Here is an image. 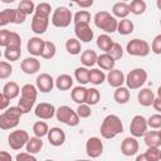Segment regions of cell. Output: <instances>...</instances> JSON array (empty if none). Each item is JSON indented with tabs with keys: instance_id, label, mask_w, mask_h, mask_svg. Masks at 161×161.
Returning <instances> with one entry per match:
<instances>
[{
	"instance_id": "26",
	"label": "cell",
	"mask_w": 161,
	"mask_h": 161,
	"mask_svg": "<svg viewBox=\"0 0 161 161\" xmlns=\"http://www.w3.org/2000/svg\"><path fill=\"white\" fill-rule=\"evenodd\" d=\"M54 86L59 91H68L73 87V78L69 74H60L54 79Z\"/></svg>"
},
{
	"instance_id": "8",
	"label": "cell",
	"mask_w": 161,
	"mask_h": 161,
	"mask_svg": "<svg viewBox=\"0 0 161 161\" xmlns=\"http://www.w3.org/2000/svg\"><path fill=\"white\" fill-rule=\"evenodd\" d=\"M73 21V14L67 6H58L52 14V24L55 28H67Z\"/></svg>"
},
{
	"instance_id": "41",
	"label": "cell",
	"mask_w": 161,
	"mask_h": 161,
	"mask_svg": "<svg viewBox=\"0 0 161 161\" xmlns=\"http://www.w3.org/2000/svg\"><path fill=\"white\" fill-rule=\"evenodd\" d=\"M112 43H113V40L111 39V36L108 34H102L97 38V47L103 52H108Z\"/></svg>"
},
{
	"instance_id": "16",
	"label": "cell",
	"mask_w": 161,
	"mask_h": 161,
	"mask_svg": "<svg viewBox=\"0 0 161 161\" xmlns=\"http://www.w3.org/2000/svg\"><path fill=\"white\" fill-rule=\"evenodd\" d=\"M34 113L40 119H50L55 114V107L52 103L42 102V103L36 104V107L34 109Z\"/></svg>"
},
{
	"instance_id": "54",
	"label": "cell",
	"mask_w": 161,
	"mask_h": 161,
	"mask_svg": "<svg viewBox=\"0 0 161 161\" xmlns=\"http://www.w3.org/2000/svg\"><path fill=\"white\" fill-rule=\"evenodd\" d=\"M160 89L161 88H158V94L155 96V98L152 101V104H151L155 108V111H157V112H161V96H160Z\"/></svg>"
},
{
	"instance_id": "19",
	"label": "cell",
	"mask_w": 161,
	"mask_h": 161,
	"mask_svg": "<svg viewBox=\"0 0 161 161\" xmlns=\"http://www.w3.org/2000/svg\"><path fill=\"white\" fill-rule=\"evenodd\" d=\"M106 80L108 82V84L113 88H117L119 86H123L125 83V74L121 69H111L108 70V74L106 75Z\"/></svg>"
},
{
	"instance_id": "15",
	"label": "cell",
	"mask_w": 161,
	"mask_h": 161,
	"mask_svg": "<svg viewBox=\"0 0 161 161\" xmlns=\"http://www.w3.org/2000/svg\"><path fill=\"white\" fill-rule=\"evenodd\" d=\"M35 87L42 93H49L54 88V79L48 73H42L35 79Z\"/></svg>"
},
{
	"instance_id": "37",
	"label": "cell",
	"mask_w": 161,
	"mask_h": 161,
	"mask_svg": "<svg viewBox=\"0 0 161 161\" xmlns=\"http://www.w3.org/2000/svg\"><path fill=\"white\" fill-rule=\"evenodd\" d=\"M88 74H89V69L87 68V67H78V68H75V70H74V78H75V80L79 83V84H82V86H84V84H87V83H89V80H88Z\"/></svg>"
},
{
	"instance_id": "29",
	"label": "cell",
	"mask_w": 161,
	"mask_h": 161,
	"mask_svg": "<svg viewBox=\"0 0 161 161\" xmlns=\"http://www.w3.org/2000/svg\"><path fill=\"white\" fill-rule=\"evenodd\" d=\"M112 14H113L114 18H119V19L127 18L128 14H130L128 4L125 3V1H118V3L113 4V6H112Z\"/></svg>"
},
{
	"instance_id": "46",
	"label": "cell",
	"mask_w": 161,
	"mask_h": 161,
	"mask_svg": "<svg viewBox=\"0 0 161 161\" xmlns=\"http://www.w3.org/2000/svg\"><path fill=\"white\" fill-rule=\"evenodd\" d=\"M147 127L152 128V130H160L161 128V114L157 112L155 114H151L147 119Z\"/></svg>"
},
{
	"instance_id": "60",
	"label": "cell",
	"mask_w": 161,
	"mask_h": 161,
	"mask_svg": "<svg viewBox=\"0 0 161 161\" xmlns=\"http://www.w3.org/2000/svg\"><path fill=\"white\" fill-rule=\"evenodd\" d=\"M69 1H73V3H75V0H69Z\"/></svg>"
},
{
	"instance_id": "28",
	"label": "cell",
	"mask_w": 161,
	"mask_h": 161,
	"mask_svg": "<svg viewBox=\"0 0 161 161\" xmlns=\"http://www.w3.org/2000/svg\"><path fill=\"white\" fill-rule=\"evenodd\" d=\"M42 148H43V141H42V137H38V136L29 137V140L25 143V151L33 155L40 152Z\"/></svg>"
},
{
	"instance_id": "45",
	"label": "cell",
	"mask_w": 161,
	"mask_h": 161,
	"mask_svg": "<svg viewBox=\"0 0 161 161\" xmlns=\"http://www.w3.org/2000/svg\"><path fill=\"white\" fill-rule=\"evenodd\" d=\"M91 21V14L87 10H79L73 15V23H86L89 24Z\"/></svg>"
},
{
	"instance_id": "58",
	"label": "cell",
	"mask_w": 161,
	"mask_h": 161,
	"mask_svg": "<svg viewBox=\"0 0 161 161\" xmlns=\"http://www.w3.org/2000/svg\"><path fill=\"white\" fill-rule=\"evenodd\" d=\"M1 3H4V4H11V3H14L15 0H0Z\"/></svg>"
},
{
	"instance_id": "35",
	"label": "cell",
	"mask_w": 161,
	"mask_h": 161,
	"mask_svg": "<svg viewBox=\"0 0 161 161\" xmlns=\"http://www.w3.org/2000/svg\"><path fill=\"white\" fill-rule=\"evenodd\" d=\"M128 9L133 15H142L146 11L147 5L143 0H131V3L128 4Z\"/></svg>"
},
{
	"instance_id": "33",
	"label": "cell",
	"mask_w": 161,
	"mask_h": 161,
	"mask_svg": "<svg viewBox=\"0 0 161 161\" xmlns=\"http://www.w3.org/2000/svg\"><path fill=\"white\" fill-rule=\"evenodd\" d=\"M88 80H89V83H92L94 86H101L106 80V74L103 70H101L98 68H93L89 70Z\"/></svg>"
},
{
	"instance_id": "48",
	"label": "cell",
	"mask_w": 161,
	"mask_h": 161,
	"mask_svg": "<svg viewBox=\"0 0 161 161\" xmlns=\"http://www.w3.org/2000/svg\"><path fill=\"white\" fill-rule=\"evenodd\" d=\"M75 112H77V114H78L79 118H88V117L92 114L91 106L87 104V103H80V104H78Z\"/></svg>"
},
{
	"instance_id": "13",
	"label": "cell",
	"mask_w": 161,
	"mask_h": 161,
	"mask_svg": "<svg viewBox=\"0 0 161 161\" xmlns=\"http://www.w3.org/2000/svg\"><path fill=\"white\" fill-rule=\"evenodd\" d=\"M74 34H75V38L83 43H89L94 36L92 28L89 26V24H86V23H75Z\"/></svg>"
},
{
	"instance_id": "17",
	"label": "cell",
	"mask_w": 161,
	"mask_h": 161,
	"mask_svg": "<svg viewBox=\"0 0 161 161\" xmlns=\"http://www.w3.org/2000/svg\"><path fill=\"white\" fill-rule=\"evenodd\" d=\"M47 137L49 143L54 147H59L65 142V132L60 127H52L50 130H48Z\"/></svg>"
},
{
	"instance_id": "32",
	"label": "cell",
	"mask_w": 161,
	"mask_h": 161,
	"mask_svg": "<svg viewBox=\"0 0 161 161\" xmlns=\"http://www.w3.org/2000/svg\"><path fill=\"white\" fill-rule=\"evenodd\" d=\"M133 30H135V25H133L132 20H130L127 18H123L117 23V30L116 31H118L121 35H128Z\"/></svg>"
},
{
	"instance_id": "4",
	"label": "cell",
	"mask_w": 161,
	"mask_h": 161,
	"mask_svg": "<svg viewBox=\"0 0 161 161\" xmlns=\"http://www.w3.org/2000/svg\"><path fill=\"white\" fill-rule=\"evenodd\" d=\"M23 116L20 108L18 106L8 107L0 114V128L1 130H13L19 125L20 117Z\"/></svg>"
},
{
	"instance_id": "14",
	"label": "cell",
	"mask_w": 161,
	"mask_h": 161,
	"mask_svg": "<svg viewBox=\"0 0 161 161\" xmlns=\"http://www.w3.org/2000/svg\"><path fill=\"white\" fill-rule=\"evenodd\" d=\"M138 148H140L138 141H137V138L133 137V136L126 137V138H123V141L121 142V152H122L125 156H127V157L135 156V155L138 152Z\"/></svg>"
},
{
	"instance_id": "50",
	"label": "cell",
	"mask_w": 161,
	"mask_h": 161,
	"mask_svg": "<svg viewBox=\"0 0 161 161\" xmlns=\"http://www.w3.org/2000/svg\"><path fill=\"white\" fill-rule=\"evenodd\" d=\"M150 49H151L155 54H157V55L161 54V34H157V35L153 38Z\"/></svg>"
},
{
	"instance_id": "61",
	"label": "cell",
	"mask_w": 161,
	"mask_h": 161,
	"mask_svg": "<svg viewBox=\"0 0 161 161\" xmlns=\"http://www.w3.org/2000/svg\"><path fill=\"white\" fill-rule=\"evenodd\" d=\"M0 58H1V50H0Z\"/></svg>"
},
{
	"instance_id": "57",
	"label": "cell",
	"mask_w": 161,
	"mask_h": 161,
	"mask_svg": "<svg viewBox=\"0 0 161 161\" xmlns=\"http://www.w3.org/2000/svg\"><path fill=\"white\" fill-rule=\"evenodd\" d=\"M13 157L9 152L6 151H0V161H11Z\"/></svg>"
},
{
	"instance_id": "23",
	"label": "cell",
	"mask_w": 161,
	"mask_h": 161,
	"mask_svg": "<svg viewBox=\"0 0 161 161\" xmlns=\"http://www.w3.org/2000/svg\"><path fill=\"white\" fill-rule=\"evenodd\" d=\"M153 98H155V93L150 88H141V91L137 94V101L142 107H150L152 104Z\"/></svg>"
},
{
	"instance_id": "22",
	"label": "cell",
	"mask_w": 161,
	"mask_h": 161,
	"mask_svg": "<svg viewBox=\"0 0 161 161\" xmlns=\"http://www.w3.org/2000/svg\"><path fill=\"white\" fill-rule=\"evenodd\" d=\"M137 161H160L161 160V150L160 147H147V150L136 157Z\"/></svg>"
},
{
	"instance_id": "7",
	"label": "cell",
	"mask_w": 161,
	"mask_h": 161,
	"mask_svg": "<svg viewBox=\"0 0 161 161\" xmlns=\"http://www.w3.org/2000/svg\"><path fill=\"white\" fill-rule=\"evenodd\" d=\"M57 119L69 127H75L79 125V117L74 109H72L69 106H60L55 108V114Z\"/></svg>"
},
{
	"instance_id": "11",
	"label": "cell",
	"mask_w": 161,
	"mask_h": 161,
	"mask_svg": "<svg viewBox=\"0 0 161 161\" xmlns=\"http://www.w3.org/2000/svg\"><path fill=\"white\" fill-rule=\"evenodd\" d=\"M147 122H146V118L141 114H136L133 116V118L131 119V123H130V132L133 137L138 138V137H142L145 135V132L147 131Z\"/></svg>"
},
{
	"instance_id": "21",
	"label": "cell",
	"mask_w": 161,
	"mask_h": 161,
	"mask_svg": "<svg viewBox=\"0 0 161 161\" xmlns=\"http://www.w3.org/2000/svg\"><path fill=\"white\" fill-rule=\"evenodd\" d=\"M147 147H160L161 146V131H146L142 136Z\"/></svg>"
},
{
	"instance_id": "10",
	"label": "cell",
	"mask_w": 161,
	"mask_h": 161,
	"mask_svg": "<svg viewBox=\"0 0 161 161\" xmlns=\"http://www.w3.org/2000/svg\"><path fill=\"white\" fill-rule=\"evenodd\" d=\"M29 140V133L25 130H15L13 132H10V135L8 136V145L10 146V148L18 151L23 147H25L26 141Z\"/></svg>"
},
{
	"instance_id": "47",
	"label": "cell",
	"mask_w": 161,
	"mask_h": 161,
	"mask_svg": "<svg viewBox=\"0 0 161 161\" xmlns=\"http://www.w3.org/2000/svg\"><path fill=\"white\" fill-rule=\"evenodd\" d=\"M13 74V67L9 62L0 60V79H6Z\"/></svg>"
},
{
	"instance_id": "42",
	"label": "cell",
	"mask_w": 161,
	"mask_h": 161,
	"mask_svg": "<svg viewBox=\"0 0 161 161\" xmlns=\"http://www.w3.org/2000/svg\"><path fill=\"white\" fill-rule=\"evenodd\" d=\"M48 130H49V127H48L47 122H44V121H38V122H35V123L33 125V132H34V135L38 136V137H44V136H47Z\"/></svg>"
},
{
	"instance_id": "30",
	"label": "cell",
	"mask_w": 161,
	"mask_h": 161,
	"mask_svg": "<svg viewBox=\"0 0 161 161\" xmlns=\"http://www.w3.org/2000/svg\"><path fill=\"white\" fill-rule=\"evenodd\" d=\"M86 97H87V88L84 86H78V87H74L70 92V98L73 102H75L77 104H80V103H86Z\"/></svg>"
},
{
	"instance_id": "51",
	"label": "cell",
	"mask_w": 161,
	"mask_h": 161,
	"mask_svg": "<svg viewBox=\"0 0 161 161\" xmlns=\"http://www.w3.org/2000/svg\"><path fill=\"white\" fill-rule=\"evenodd\" d=\"M15 160H16V161H24V160H28V161H36V157H35L33 153L25 151V152L18 153V155L15 156Z\"/></svg>"
},
{
	"instance_id": "27",
	"label": "cell",
	"mask_w": 161,
	"mask_h": 161,
	"mask_svg": "<svg viewBox=\"0 0 161 161\" xmlns=\"http://www.w3.org/2000/svg\"><path fill=\"white\" fill-rule=\"evenodd\" d=\"M130 97H131L130 89L127 87H123V86L117 87L116 91H114V93H113V99L118 104H126L130 101Z\"/></svg>"
},
{
	"instance_id": "20",
	"label": "cell",
	"mask_w": 161,
	"mask_h": 161,
	"mask_svg": "<svg viewBox=\"0 0 161 161\" xmlns=\"http://www.w3.org/2000/svg\"><path fill=\"white\" fill-rule=\"evenodd\" d=\"M44 42L40 36H33L26 43V49L33 57H39L44 48Z\"/></svg>"
},
{
	"instance_id": "55",
	"label": "cell",
	"mask_w": 161,
	"mask_h": 161,
	"mask_svg": "<svg viewBox=\"0 0 161 161\" xmlns=\"http://www.w3.org/2000/svg\"><path fill=\"white\" fill-rule=\"evenodd\" d=\"M9 104H10V101L4 96L3 92H0V111L6 109L9 107Z\"/></svg>"
},
{
	"instance_id": "6",
	"label": "cell",
	"mask_w": 161,
	"mask_h": 161,
	"mask_svg": "<svg viewBox=\"0 0 161 161\" xmlns=\"http://www.w3.org/2000/svg\"><path fill=\"white\" fill-rule=\"evenodd\" d=\"M147 80V72L143 68H135L125 75V83L128 89H140Z\"/></svg>"
},
{
	"instance_id": "44",
	"label": "cell",
	"mask_w": 161,
	"mask_h": 161,
	"mask_svg": "<svg viewBox=\"0 0 161 161\" xmlns=\"http://www.w3.org/2000/svg\"><path fill=\"white\" fill-rule=\"evenodd\" d=\"M18 9L21 10L24 14L30 15V14L34 13V10H35V5H34L33 0H21V1L19 3V5H18Z\"/></svg>"
},
{
	"instance_id": "25",
	"label": "cell",
	"mask_w": 161,
	"mask_h": 161,
	"mask_svg": "<svg viewBox=\"0 0 161 161\" xmlns=\"http://www.w3.org/2000/svg\"><path fill=\"white\" fill-rule=\"evenodd\" d=\"M3 93H4V96L9 99V101H11V99H14V98H16L18 96H19V93H20V87H19V84L16 83V82H8V83H5L4 84V87H3Z\"/></svg>"
},
{
	"instance_id": "18",
	"label": "cell",
	"mask_w": 161,
	"mask_h": 161,
	"mask_svg": "<svg viewBox=\"0 0 161 161\" xmlns=\"http://www.w3.org/2000/svg\"><path fill=\"white\" fill-rule=\"evenodd\" d=\"M20 68L25 74H35L40 69V62L36 59V57H28L21 60Z\"/></svg>"
},
{
	"instance_id": "49",
	"label": "cell",
	"mask_w": 161,
	"mask_h": 161,
	"mask_svg": "<svg viewBox=\"0 0 161 161\" xmlns=\"http://www.w3.org/2000/svg\"><path fill=\"white\" fill-rule=\"evenodd\" d=\"M6 47H16V48H21V38H20V35H19L18 33H15V31H11ZM6 47H5V48H6Z\"/></svg>"
},
{
	"instance_id": "39",
	"label": "cell",
	"mask_w": 161,
	"mask_h": 161,
	"mask_svg": "<svg viewBox=\"0 0 161 161\" xmlns=\"http://www.w3.org/2000/svg\"><path fill=\"white\" fill-rule=\"evenodd\" d=\"M101 99V93L97 88H87V97H86V103L89 106H94L99 102Z\"/></svg>"
},
{
	"instance_id": "31",
	"label": "cell",
	"mask_w": 161,
	"mask_h": 161,
	"mask_svg": "<svg viewBox=\"0 0 161 161\" xmlns=\"http://www.w3.org/2000/svg\"><path fill=\"white\" fill-rule=\"evenodd\" d=\"M97 53L94 52V50H92V49H87V50H84L82 54H80V63L84 65V67H87V68H89V67H93L94 64H96V62H97Z\"/></svg>"
},
{
	"instance_id": "5",
	"label": "cell",
	"mask_w": 161,
	"mask_h": 161,
	"mask_svg": "<svg viewBox=\"0 0 161 161\" xmlns=\"http://www.w3.org/2000/svg\"><path fill=\"white\" fill-rule=\"evenodd\" d=\"M93 21H94V25L98 29L103 30L107 34L108 33L112 34V33H114L117 30V23H118V20L113 15H111L108 11H98L94 15Z\"/></svg>"
},
{
	"instance_id": "34",
	"label": "cell",
	"mask_w": 161,
	"mask_h": 161,
	"mask_svg": "<svg viewBox=\"0 0 161 161\" xmlns=\"http://www.w3.org/2000/svg\"><path fill=\"white\" fill-rule=\"evenodd\" d=\"M16 9H4L0 11V26H5L15 21Z\"/></svg>"
},
{
	"instance_id": "36",
	"label": "cell",
	"mask_w": 161,
	"mask_h": 161,
	"mask_svg": "<svg viewBox=\"0 0 161 161\" xmlns=\"http://www.w3.org/2000/svg\"><path fill=\"white\" fill-rule=\"evenodd\" d=\"M65 49L69 54L72 55H78L80 54V50H82V45H80V42L77 39V38H69L67 42H65Z\"/></svg>"
},
{
	"instance_id": "3",
	"label": "cell",
	"mask_w": 161,
	"mask_h": 161,
	"mask_svg": "<svg viewBox=\"0 0 161 161\" xmlns=\"http://www.w3.org/2000/svg\"><path fill=\"white\" fill-rule=\"evenodd\" d=\"M36 97H38V89H36L35 86H33L30 83H26L21 87L20 99L18 102V107L20 108L23 114L29 113L33 109V107L35 104V101H36Z\"/></svg>"
},
{
	"instance_id": "52",
	"label": "cell",
	"mask_w": 161,
	"mask_h": 161,
	"mask_svg": "<svg viewBox=\"0 0 161 161\" xmlns=\"http://www.w3.org/2000/svg\"><path fill=\"white\" fill-rule=\"evenodd\" d=\"M10 30L8 29H0V48L1 47H6L8 44V40H9V36H10Z\"/></svg>"
},
{
	"instance_id": "2",
	"label": "cell",
	"mask_w": 161,
	"mask_h": 161,
	"mask_svg": "<svg viewBox=\"0 0 161 161\" xmlns=\"http://www.w3.org/2000/svg\"><path fill=\"white\" fill-rule=\"evenodd\" d=\"M99 131L103 138L111 140L123 132V123L117 114H108L103 118Z\"/></svg>"
},
{
	"instance_id": "24",
	"label": "cell",
	"mask_w": 161,
	"mask_h": 161,
	"mask_svg": "<svg viewBox=\"0 0 161 161\" xmlns=\"http://www.w3.org/2000/svg\"><path fill=\"white\" fill-rule=\"evenodd\" d=\"M96 64H98V67L102 69V70H111L114 68L116 65V60L108 54V53H103L101 55L97 57V62Z\"/></svg>"
},
{
	"instance_id": "9",
	"label": "cell",
	"mask_w": 161,
	"mask_h": 161,
	"mask_svg": "<svg viewBox=\"0 0 161 161\" xmlns=\"http://www.w3.org/2000/svg\"><path fill=\"white\" fill-rule=\"evenodd\" d=\"M126 52L133 57H146L150 54L151 49H150V44L146 40L135 38L127 43Z\"/></svg>"
},
{
	"instance_id": "38",
	"label": "cell",
	"mask_w": 161,
	"mask_h": 161,
	"mask_svg": "<svg viewBox=\"0 0 161 161\" xmlns=\"http://www.w3.org/2000/svg\"><path fill=\"white\" fill-rule=\"evenodd\" d=\"M55 53H57V47H55V44H54L53 42L45 40V42H44V48H43V52H42L40 57L44 58V59H52V58H54Z\"/></svg>"
},
{
	"instance_id": "12",
	"label": "cell",
	"mask_w": 161,
	"mask_h": 161,
	"mask_svg": "<svg viewBox=\"0 0 161 161\" xmlns=\"http://www.w3.org/2000/svg\"><path fill=\"white\" fill-rule=\"evenodd\" d=\"M86 153L88 157L97 158L103 153V142L99 137H89L86 142Z\"/></svg>"
},
{
	"instance_id": "43",
	"label": "cell",
	"mask_w": 161,
	"mask_h": 161,
	"mask_svg": "<svg viewBox=\"0 0 161 161\" xmlns=\"http://www.w3.org/2000/svg\"><path fill=\"white\" fill-rule=\"evenodd\" d=\"M106 53H108L114 60H118V59H121V58L123 57V48H122V45H121L119 43L113 42L112 45H111V48H109L108 52H106Z\"/></svg>"
},
{
	"instance_id": "59",
	"label": "cell",
	"mask_w": 161,
	"mask_h": 161,
	"mask_svg": "<svg viewBox=\"0 0 161 161\" xmlns=\"http://www.w3.org/2000/svg\"><path fill=\"white\" fill-rule=\"evenodd\" d=\"M121 1H125V3H127V1H131V0H121Z\"/></svg>"
},
{
	"instance_id": "1",
	"label": "cell",
	"mask_w": 161,
	"mask_h": 161,
	"mask_svg": "<svg viewBox=\"0 0 161 161\" xmlns=\"http://www.w3.org/2000/svg\"><path fill=\"white\" fill-rule=\"evenodd\" d=\"M52 11V6L48 3H40L35 6L34 10V15L31 19V30L38 34L42 35L47 31L48 25H49V15Z\"/></svg>"
},
{
	"instance_id": "56",
	"label": "cell",
	"mask_w": 161,
	"mask_h": 161,
	"mask_svg": "<svg viewBox=\"0 0 161 161\" xmlns=\"http://www.w3.org/2000/svg\"><path fill=\"white\" fill-rule=\"evenodd\" d=\"M93 3H94V0H75V4H77L78 6H80L82 9H88V8H91V6L93 5Z\"/></svg>"
},
{
	"instance_id": "40",
	"label": "cell",
	"mask_w": 161,
	"mask_h": 161,
	"mask_svg": "<svg viewBox=\"0 0 161 161\" xmlns=\"http://www.w3.org/2000/svg\"><path fill=\"white\" fill-rule=\"evenodd\" d=\"M4 55L6 58V60L9 62H15L20 58L21 55V48H16V47H6Z\"/></svg>"
},
{
	"instance_id": "53",
	"label": "cell",
	"mask_w": 161,
	"mask_h": 161,
	"mask_svg": "<svg viewBox=\"0 0 161 161\" xmlns=\"http://www.w3.org/2000/svg\"><path fill=\"white\" fill-rule=\"evenodd\" d=\"M26 14H24L21 10H19V9H16V14H15V21H14V24H23L25 20H26Z\"/></svg>"
}]
</instances>
